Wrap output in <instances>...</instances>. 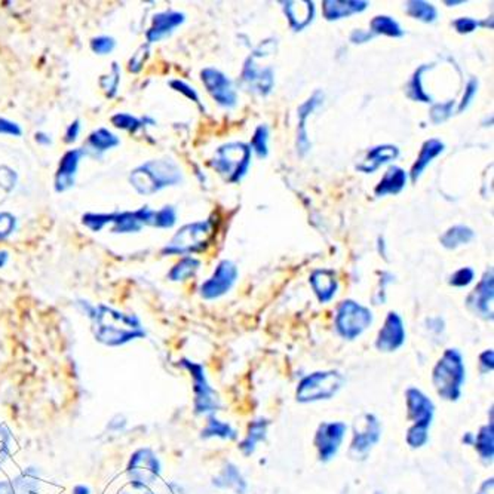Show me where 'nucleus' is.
Instances as JSON below:
<instances>
[{"label":"nucleus","mask_w":494,"mask_h":494,"mask_svg":"<svg viewBox=\"0 0 494 494\" xmlns=\"http://www.w3.org/2000/svg\"><path fill=\"white\" fill-rule=\"evenodd\" d=\"M15 491L17 494H37L39 490V478L36 476V472L33 471V467L24 471L19 478L12 481Z\"/></svg>","instance_id":"e433bc0d"},{"label":"nucleus","mask_w":494,"mask_h":494,"mask_svg":"<svg viewBox=\"0 0 494 494\" xmlns=\"http://www.w3.org/2000/svg\"><path fill=\"white\" fill-rule=\"evenodd\" d=\"M404 342H405V328H404L403 318L397 312H390L383 327L379 331L375 348L382 352H394L403 346Z\"/></svg>","instance_id":"dca6fc26"},{"label":"nucleus","mask_w":494,"mask_h":494,"mask_svg":"<svg viewBox=\"0 0 494 494\" xmlns=\"http://www.w3.org/2000/svg\"><path fill=\"white\" fill-rule=\"evenodd\" d=\"M17 219L10 212H0V241L8 238L15 230Z\"/></svg>","instance_id":"c03bdc74"},{"label":"nucleus","mask_w":494,"mask_h":494,"mask_svg":"<svg viewBox=\"0 0 494 494\" xmlns=\"http://www.w3.org/2000/svg\"><path fill=\"white\" fill-rule=\"evenodd\" d=\"M476 89H478V82H476L475 79H472L467 85L462 103L459 105V112H463V110L467 109V105L471 104L472 98L475 96Z\"/></svg>","instance_id":"603ef678"},{"label":"nucleus","mask_w":494,"mask_h":494,"mask_svg":"<svg viewBox=\"0 0 494 494\" xmlns=\"http://www.w3.org/2000/svg\"><path fill=\"white\" fill-rule=\"evenodd\" d=\"M83 156H85L83 149H72V151H66L65 156L60 159L57 173H55L54 188L57 192H67L69 189L73 188L76 183L79 164Z\"/></svg>","instance_id":"a211bd4d"},{"label":"nucleus","mask_w":494,"mask_h":494,"mask_svg":"<svg viewBox=\"0 0 494 494\" xmlns=\"http://www.w3.org/2000/svg\"><path fill=\"white\" fill-rule=\"evenodd\" d=\"M465 364L458 349H447L432 371V383L441 398L458 401L465 383Z\"/></svg>","instance_id":"7ed1b4c3"},{"label":"nucleus","mask_w":494,"mask_h":494,"mask_svg":"<svg viewBox=\"0 0 494 494\" xmlns=\"http://www.w3.org/2000/svg\"><path fill=\"white\" fill-rule=\"evenodd\" d=\"M212 236V221H197L181 228L162 250L164 256H189L205 250Z\"/></svg>","instance_id":"39448f33"},{"label":"nucleus","mask_w":494,"mask_h":494,"mask_svg":"<svg viewBox=\"0 0 494 494\" xmlns=\"http://www.w3.org/2000/svg\"><path fill=\"white\" fill-rule=\"evenodd\" d=\"M120 144V140L116 134L112 133L107 128H98L88 135L83 151H85V155L91 153L92 156H100L107 151L115 149Z\"/></svg>","instance_id":"5701e85b"},{"label":"nucleus","mask_w":494,"mask_h":494,"mask_svg":"<svg viewBox=\"0 0 494 494\" xmlns=\"http://www.w3.org/2000/svg\"><path fill=\"white\" fill-rule=\"evenodd\" d=\"M0 494H17V491H15L12 482L4 481V482H0Z\"/></svg>","instance_id":"052dcab7"},{"label":"nucleus","mask_w":494,"mask_h":494,"mask_svg":"<svg viewBox=\"0 0 494 494\" xmlns=\"http://www.w3.org/2000/svg\"><path fill=\"white\" fill-rule=\"evenodd\" d=\"M425 67H421V69L417 70L416 74H414V78L412 79L410 88H408V96L413 98V100L430 103L432 98H430L429 94H426L425 89H423V85H421V73H423Z\"/></svg>","instance_id":"a19ab883"},{"label":"nucleus","mask_w":494,"mask_h":494,"mask_svg":"<svg viewBox=\"0 0 494 494\" xmlns=\"http://www.w3.org/2000/svg\"><path fill=\"white\" fill-rule=\"evenodd\" d=\"M116 48V41L112 36H96L91 41L92 52L98 55H107L113 52Z\"/></svg>","instance_id":"37998d69"},{"label":"nucleus","mask_w":494,"mask_h":494,"mask_svg":"<svg viewBox=\"0 0 494 494\" xmlns=\"http://www.w3.org/2000/svg\"><path fill=\"white\" fill-rule=\"evenodd\" d=\"M474 236H475V235H474V232H472L469 228H467V226H454V228L447 230V232L441 236V243H443L445 248L453 250V248L460 247L463 243H471Z\"/></svg>","instance_id":"2f4dec72"},{"label":"nucleus","mask_w":494,"mask_h":494,"mask_svg":"<svg viewBox=\"0 0 494 494\" xmlns=\"http://www.w3.org/2000/svg\"><path fill=\"white\" fill-rule=\"evenodd\" d=\"M202 83L205 85L206 91L210 92L220 105L223 107H235L236 105V91L234 83L230 79L226 78V74L219 70L205 69L201 72Z\"/></svg>","instance_id":"4468645a"},{"label":"nucleus","mask_w":494,"mask_h":494,"mask_svg":"<svg viewBox=\"0 0 494 494\" xmlns=\"http://www.w3.org/2000/svg\"><path fill=\"white\" fill-rule=\"evenodd\" d=\"M371 36H373L371 33H364L361 30H358V32H353L352 42H355V43H364V42L371 39Z\"/></svg>","instance_id":"4d7b16f0"},{"label":"nucleus","mask_w":494,"mask_h":494,"mask_svg":"<svg viewBox=\"0 0 494 494\" xmlns=\"http://www.w3.org/2000/svg\"><path fill=\"white\" fill-rule=\"evenodd\" d=\"M120 494H129V493H125V491H122V493H120Z\"/></svg>","instance_id":"69168bd1"},{"label":"nucleus","mask_w":494,"mask_h":494,"mask_svg":"<svg viewBox=\"0 0 494 494\" xmlns=\"http://www.w3.org/2000/svg\"><path fill=\"white\" fill-rule=\"evenodd\" d=\"M311 285L313 291H315L316 297L320 303H327L335 297L336 291H337V276H336L333 270H315L311 274Z\"/></svg>","instance_id":"412c9836"},{"label":"nucleus","mask_w":494,"mask_h":494,"mask_svg":"<svg viewBox=\"0 0 494 494\" xmlns=\"http://www.w3.org/2000/svg\"><path fill=\"white\" fill-rule=\"evenodd\" d=\"M493 272L490 270L467 297V307L484 320H493Z\"/></svg>","instance_id":"f3484780"},{"label":"nucleus","mask_w":494,"mask_h":494,"mask_svg":"<svg viewBox=\"0 0 494 494\" xmlns=\"http://www.w3.org/2000/svg\"><path fill=\"white\" fill-rule=\"evenodd\" d=\"M453 24L459 33H471L478 27V21L472 19H459Z\"/></svg>","instance_id":"5fc2aeb1"},{"label":"nucleus","mask_w":494,"mask_h":494,"mask_svg":"<svg viewBox=\"0 0 494 494\" xmlns=\"http://www.w3.org/2000/svg\"><path fill=\"white\" fill-rule=\"evenodd\" d=\"M344 383L343 375L337 371H318L313 374L306 375L298 383V403H315L320 399L333 398Z\"/></svg>","instance_id":"0eeeda50"},{"label":"nucleus","mask_w":494,"mask_h":494,"mask_svg":"<svg viewBox=\"0 0 494 494\" xmlns=\"http://www.w3.org/2000/svg\"><path fill=\"white\" fill-rule=\"evenodd\" d=\"M0 134L11 135V137H21L23 129H21V127H19L17 122H14V120L0 118Z\"/></svg>","instance_id":"8fccbe9b"},{"label":"nucleus","mask_w":494,"mask_h":494,"mask_svg":"<svg viewBox=\"0 0 494 494\" xmlns=\"http://www.w3.org/2000/svg\"><path fill=\"white\" fill-rule=\"evenodd\" d=\"M199 266H201V261L197 260L195 257H184V259H181V260L171 269L170 274H168V278H170L171 281H174V282L186 281L188 278L197 274Z\"/></svg>","instance_id":"473e14b6"},{"label":"nucleus","mask_w":494,"mask_h":494,"mask_svg":"<svg viewBox=\"0 0 494 494\" xmlns=\"http://www.w3.org/2000/svg\"><path fill=\"white\" fill-rule=\"evenodd\" d=\"M159 460L151 450H138L129 460L128 474L134 489L146 490L147 485L151 484L159 476Z\"/></svg>","instance_id":"9b49d317"},{"label":"nucleus","mask_w":494,"mask_h":494,"mask_svg":"<svg viewBox=\"0 0 494 494\" xmlns=\"http://www.w3.org/2000/svg\"><path fill=\"white\" fill-rule=\"evenodd\" d=\"M250 164L251 147L243 143H230L220 147L211 165L230 183H238L247 174Z\"/></svg>","instance_id":"423d86ee"},{"label":"nucleus","mask_w":494,"mask_h":494,"mask_svg":"<svg viewBox=\"0 0 494 494\" xmlns=\"http://www.w3.org/2000/svg\"><path fill=\"white\" fill-rule=\"evenodd\" d=\"M89 318L94 322V335L105 346H122L131 340L146 337V331L137 316L127 315L112 307H89Z\"/></svg>","instance_id":"f257e3e1"},{"label":"nucleus","mask_w":494,"mask_h":494,"mask_svg":"<svg viewBox=\"0 0 494 494\" xmlns=\"http://www.w3.org/2000/svg\"><path fill=\"white\" fill-rule=\"evenodd\" d=\"M112 125L118 129H124L127 133L137 134L140 129L144 128V120H138L129 113H116L110 120Z\"/></svg>","instance_id":"4c0bfd02"},{"label":"nucleus","mask_w":494,"mask_h":494,"mask_svg":"<svg viewBox=\"0 0 494 494\" xmlns=\"http://www.w3.org/2000/svg\"><path fill=\"white\" fill-rule=\"evenodd\" d=\"M371 32L374 35H386L390 37H401L404 35L399 24L390 17L380 15L371 21Z\"/></svg>","instance_id":"f704fd0d"},{"label":"nucleus","mask_w":494,"mask_h":494,"mask_svg":"<svg viewBox=\"0 0 494 494\" xmlns=\"http://www.w3.org/2000/svg\"><path fill=\"white\" fill-rule=\"evenodd\" d=\"M170 85L173 89H175V91L181 92L183 96H188L189 100L195 101L197 105H201L199 96H197V92L195 91V88L190 87V85L183 82V81H173V82H170Z\"/></svg>","instance_id":"09e8293b"},{"label":"nucleus","mask_w":494,"mask_h":494,"mask_svg":"<svg viewBox=\"0 0 494 494\" xmlns=\"http://www.w3.org/2000/svg\"><path fill=\"white\" fill-rule=\"evenodd\" d=\"M494 368V352L493 349H489L480 355V370L482 374L491 373Z\"/></svg>","instance_id":"864d4df0"},{"label":"nucleus","mask_w":494,"mask_h":494,"mask_svg":"<svg viewBox=\"0 0 494 494\" xmlns=\"http://www.w3.org/2000/svg\"><path fill=\"white\" fill-rule=\"evenodd\" d=\"M348 426L342 421H325L315 435V447L322 462H328L339 452Z\"/></svg>","instance_id":"f8f14e48"},{"label":"nucleus","mask_w":494,"mask_h":494,"mask_svg":"<svg viewBox=\"0 0 494 494\" xmlns=\"http://www.w3.org/2000/svg\"><path fill=\"white\" fill-rule=\"evenodd\" d=\"M147 55L149 54H147L146 46H140V50L135 54H133L128 63V70L131 73H138L143 69V66L146 63Z\"/></svg>","instance_id":"49530a36"},{"label":"nucleus","mask_w":494,"mask_h":494,"mask_svg":"<svg viewBox=\"0 0 494 494\" xmlns=\"http://www.w3.org/2000/svg\"><path fill=\"white\" fill-rule=\"evenodd\" d=\"M186 21V15L175 11H165L160 14H156L151 19V26L146 32V39L149 43H155L170 36L175 28L181 26Z\"/></svg>","instance_id":"aec40b11"},{"label":"nucleus","mask_w":494,"mask_h":494,"mask_svg":"<svg viewBox=\"0 0 494 494\" xmlns=\"http://www.w3.org/2000/svg\"><path fill=\"white\" fill-rule=\"evenodd\" d=\"M243 83L250 88V91L267 96L274 88V72L269 67H261L257 65L254 57H251L245 65L243 73Z\"/></svg>","instance_id":"6ab92c4d"},{"label":"nucleus","mask_w":494,"mask_h":494,"mask_svg":"<svg viewBox=\"0 0 494 494\" xmlns=\"http://www.w3.org/2000/svg\"><path fill=\"white\" fill-rule=\"evenodd\" d=\"M73 494H91V490L87 485H76L73 490Z\"/></svg>","instance_id":"e2e57ef3"},{"label":"nucleus","mask_w":494,"mask_h":494,"mask_svg":"<svg viewBox=\"0 0 494 494\" xmlns=\"http://www.w3.org/2000/svg\"><path fill=\"white\" fill-rule=\"evenodd\" d=\"M175 223H177V211L174 206H164L162 210L155 211L153 228L171 229Z\"/></svg>","instance_id":"ea45409f"},{"label":"nucleus","mask_w":494,"mask_h":494,"mask_svg":"<svg viewBox=\"0 0 494 494\" xmlns=\"http://www.w3.org/2000/svg\"><path fill=\"white\" fill-rule=\"evenodd\" d=\"M408 421H413L407 432V444L421 449L429 439V428L434 419L435 405L421 390L410 388L405 392Z\"/></svg>","instance_id":"20e7f679"},{"label":"nucleus","mask_w":494,"mask_h":494,"mask_svg":"<svg viewBox=\"0 0 494 494\" xmlns=\"http://www.w3.org/2000/svg\"><path fill=\"white\" fill-rule=\"evenodd\" d=\"M267 140H269V129L260 125L254 133L251 140L252 151H256L257 155L260 158L267 156Z\"/></svg>","instance_id":"79ce46f5"},{"label":"nucleus","mask_w":494,"mask_h":494,"mask_svg":"<svg viewBox=\"0 0 494 494\" xmlns=\"http://www.w3.org/2000/svg\"><path fill=\"white\" fill-rule=\"evenodd\" d=\"M267 426H269V421H265V419H259V421L250 423L247 436L239 444V449L243 452V456H251L256 452L257 444L260 441H265Z\"/></svg>","instance_id":"bb28decb"},{"label":"nucleus","mask_w":494,"mask_h":494,"mask_svg":"<svg viewBox=\"0 0 494 494\" xmlns=\"http://www.w3.org/2000/svg\"><path fill=\"white\" fill-rule=\"evenodd\" d=\"M35 140H36L37 144H41V146H50V143H52L50 135L45 133H36Z\"/></svg>","instance_id":"bf43d9fd"},{"label":"nucleus","mask_w":494,"mask_h":494,"mask_svg":"<svg viewBox=\"0 0 494 494\" xmlns=\"http://www.w3.org/2000/svg\"><path fill=\"white\" fill-rule=\"evenodd\" d=\"M181 366L188 368L193 379V392H195V410L197 414L214 413L220 407L219 394L211 388L206 380L205 370L201 364L183 359Z\"/></svg>","instance_id":"9d476101"},{"label":"nucleus","mask_w":494,"mask_h":494,"mask_svg":"<svg viewBox=\"0 0 494 494\" xmlns=\"http://www.w3.org/2000/svg\"><path fill=\"white\" fill-rule=\"evenodd\" d=\"M399 151L395 146H379L374 147L373 151H368L366 160L361 165H358V170L370 174L373 171L377 170L380 165L388 164L390 160L397 159Z\"/></svg>","instance_id":"393cba45"},{"label":"nucleus","mask_w":494,"mask_h":494,"mask_svg":"<svg viewBox=\"0 0 494 494\" xmlns=\"http://www.w3.org/2000/svg\"><path fill=\"white\" fill-rule=\"evenodd\" d=\"M407 184V174L405 171L401 170L398 166H392L384 174L383 179L380 181L379 186L375 188V195L377 197H384V195H397L401 192Z\"/></svg>","instance_id":"a878e982"},{"label":"nucleus","mask_w":494,"mask_h":494,"mask_svg":"<svg viewBox=\"0 0 494 494\" xmlns=\"http://www.w3.org/2000/svg\"><path fill=\"white\" fill-rule=\"evenodd\" d=\"M8 260H10V252L5 251V250H4V251L0 250V269H2V267H5Z\"/></svg>","instance_id":"680f3d73"},{"label":"nucleus","mask_w":494,"mask_h":494,"mask_svg":"<svg viewBox=\"0 0 494 494\" xmlns=\"http://www.w3.org/2000/svg\"><path fill=\"white\" fill-rule=\"evenodd\" d=\"M444 151V144L438 140H429L421 147V155L417 158L416 164L413 166L412 180L416 181L421 177V173L425 171L426 166L436 158V156Z\"/></svg>","instance_id":"c85d7f7f"},{"label":"nucleus","mask_w":494,"mask_h":494,"mask_svg":"<svg viewBox=\"0 0 494 494\" xmlns=\"http://www.w3.org/2000/svg\"><path fill=\"white\" fill-rule=\"evenodd\" d=\"M373 322L370 309L361 306L353 300H344L337 307L336 328L342 337L348 340L357 339Z\"/></svg>","instance_id":"6e6552de"},{"label":"nucleus","mask_w":494,"mask_h":494,"mask_svg":"<svg viewBox=\"0 0 494 494\" xmlns=\"http://www.w3.org/2000/svg\"><path fill=\"white\" fill-rule=\"evenodd\" d=\"M368 2H339V0H325L324 2V17L328 21H336V19H346L351 15L358 14L367 10Z\"/></svg>","instance_id":"b1692460"},{"label":"nucleus","mask_w":494,"mask_h":494,"mask_svg":"<svg viewBox=\"0 0 494 494\" xmlns=\"http://www.w3.org/2000/svg\"><path fill=\"white\" fill-rule=\"evenodd\" d=\"M212 436L223 439H235L236 438V430L229 423L220 421L219 419L211 416L208 419V425H206L205 429L202 430V438H212Z\"/></svg>","instance_id":"72a5a7b5"},{"label":"nucleus","mask_w":494,"mask_h":494,"mask_svg":"<svg viewBox=\"0 0 494 494\" xmlns=\"http://www.w3.org/2000/svg\"><path fill=\"white\" fill-rule=\"evenodd\" d=\"M81 135V120H74L69 125V128L66 129L65 142L67 144H73Z\"/></svg>","instance_id":"6e6d98bb"},{"label":"nucleus","mask_w":494,"mask_h":494,"mask_svg":"<svg viewBox=\"0 0 494 494\" xmlns=\"http://www.w3.org/2000/svg\"><path fill=\"white\" fill-rule=\"evenodd\" d=\"M324 96L320 92H316L315 96H312L311 100L306 101L305 104L298 109V118H300V129H298V146L302 153H306L309 149V140H307L306 134V120L307 116L311 115L312 112L320 105Z\"/></svg>","instance_id":"c756f323"},{"label":"nucleus","mask_w":494,"mask_h":494,"mask_svg":"<svg viewBox=\"0 0 494 494\" xmlns=\"http://www.w3.org/2000/svg\"><path fill=\"white\" fill-rule=\"evenodd\" d=\"M155 211L149 206H142L137 211H124V212H112L110 225L113 234H137L144 226L153 228Z\"/></svg>","instance_id":"2eb2a0df"},{"label":"nucleus","mask_w":494,"mask_h":494,"mask_svg":"<svg viewBox=\"0 0 494 494\" xmlns=\"http://www.w3.org/2000/svg\"><path fill=\"white\" fill-rule=\"evenodd\" d=\"M10 432L4 426H0V467H2V463L5 462V459L10 456V445H8L10 444Z\"/></svg>","instance_id":"3c124183"},{"label":"nucleus","mask_w":494,"mask_h":494,"mask_svg":"<svg viewBox=\"0 0 494 494\" xmlns=\"http://www.w3.org/2000/svg\"><path fill=\"white\" fill-rule=\"evenodd\" d=\"M120 83V69L118 63L112 65L109 73L101 76L100 87L105 92V96L113 98L118 94V88Z\"/></svg>","instance_id":"58836bf2"},{"label":"nucleus","mask_w":494,"mask_h":494,"mask_svg":"<svg viewBox=\"0 0 494 494\" xmlns=\"http://www.w3.org/2000/svg\"><path fill=\"white\" fill-rule=\"evenodd\" d=\"M285 14L289 17V26L300 32L303 28L309 26L315 15L313 2L309 0H300V2H287L285 4Z\"/></svg>","instance_id":"4be33fe9"},{"label":"nucleus","mask_w":494,"mask_h":494,"mask_svg":"<svg viewBox=\"0 0 494 494\" xmlns=\"http://www.w3.org/2000/svg\"><path fill=\"white\" fill-rule=\"evenodd\" d=\"M452 109H453V101H450L447 104H436L435 105L432 112H430V118H432V122L435 124H439L443 120H447L452 115Z\"/></svg>","instance_id":"de8ad7c7"},{"label":"nucleus","mask_w":494,"mask_h":494,"mask_svg":"<svg viewBox=\"0 0 494 494\" xmlns=\"http://www.w3.org/2000/svg\"><path fill=\"white\" fill-rule=\"evenodd\" d=\"M407 12L408 15H412L413 19H421L423 23H434L438 15L434 5L421 2V0L408 2Z\"/></svg>","instance_id":"c9c22d12"},{"label":"nucleus","mask_w":494,"mask_h":494,"mask_svg":"<svg viewBox=\"0 0 494 494\" xmlns=\"http://www.w3.org/2000/svg\"><path fill=\"white\" fill-rule=\"evenodd\" d=\"M474 438H475V436H474V435L467 434V435H465V436H463V443H465V444L474 445Z\"/></svg>","instance_id":"0e129e2a"},{"label":"nucleus","mask_w":494,"mask_h":494,"mask_svg":"<svg viewBox=\"0 0 494 494\" xmlns=\"http://www.w3.org/2000/svg\"><path fill=\"white\" fill-rule=\"evenodd\" d=\"M214 485L220 489L235 490L238 494H243L247 491V482L243 481V475L239 474L238 467L228 463L225 469L220 472L219 476L214 478Z\"/></svg>","instance_id":"cd10ccee"},{"label":"nucleus","mask_w":494,"mask_h":494,"mask_svg":"<svg viewBox=\"0 0 494 494\" xmlns=\"http://www.w3.org/2000/svg\"><path fill=\"white\" fill-rule=\"evenodd\" d=\"M474 278H475V272L469 267H463L452 276L450 284L453 287H467L474 281Z\"/></svg>","instance_id":"a18cd8bd"},{"label":"nucleus","mask_w":494,"mask_h":494,"mask_svg":"<svg viewBox=\"0 0 494 494\" xmlns=\"http://www.w3.org/2000/svg\"><path fill=\"white\" fill-rule=\"evenodd\" d=\"M238 278V269L236 266L229 260H223L217 266L214 274L211 276L210 280L206 281L205 284L201 287V296L206 300H212V298H219L225 296Z\"/></svg>","instance_id":"ddd939ff"},{"label":"nucleus","mask_w":494,"mask_h":494,"mask_svg":"<svg viewBox=\"0 0 494 494\" xmlns=\"http://www.w3.org/2000/svg\"><path fill=\"white\" fill-rule=\"evenodd\" d=\"M493 478H490V480L482 482V485H481L480 490H478V493L476 494H493Z\"/></svg>","instance_id":"13d9d810"},{"label":"nucleus","mask_w":494,"mask_h":494,"mask_svg":"<svg viewBox=\"0 0 494 494\" xmlns=\"http://www.w3.org/2000/svg\"><path fill=\"white\" fill-rule=\"evenodd\" d=\"M382 436V425L374 414H362L353 423V438L349 454L355 460H364L371 449L379 443Z\"/></svg>","instance_id":"1a4fd4ad"},{"label":"nucleus","mask_w":494,"mask_h":494,"mask_svg":"<svg viewBox=\"0 0 494 494\" xmlns=\"http://www.w3.org/2000/svg\"><path fill=\"white\" fill-rule=\"evenodd\" d=\"M476 452L484 460H493L494 456V425L493 421L482 426L474 438Z\"/></svg>","instance_id":"7c9ffc66"},{"label":"nucleus","mask_w":494,"mask_h":494,"mask_svg":"<svg viewBox=\"0 0 494 494\" xmlns=\"http://www.w3.org/2000/svg\"><path fill=\"white\" fill-rule=\"evenodd\" d=\"M183 180L181 170L174 160L153 159L140 165L129 174V183L137 193L149 197L162 189L177 186Z\"/></svg>","instance_id":"f03ea898"}]
</instances>
